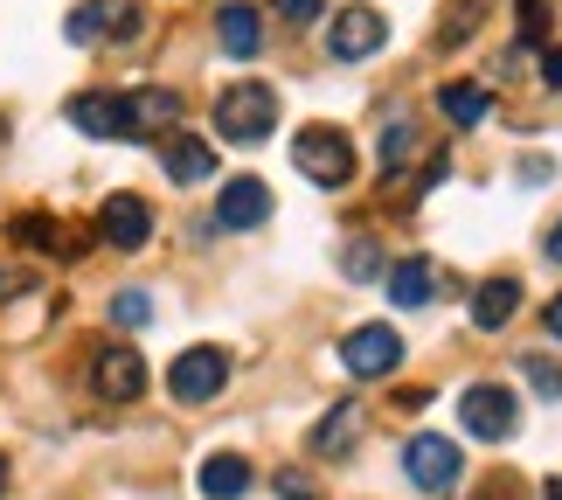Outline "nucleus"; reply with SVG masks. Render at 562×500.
I'll use <instances>...</instances> for the list:
<instances>
[{"mask_svg": "<svg viewBox=\"0 0 562 500\" xmlns=\"http://www.w3.org/2000/svg\"><path fill=\"white\" fill-rule=\"evenodd\" d=\"M215 133L229 146H257L278 133V91L271 84H229L223 98H215Z\"/></svg>", "mask_w": 562, "mask_h": 500, "instance_id": "nucleus-1", "label": "nucleus"}, {"mask_svg": "<svg viewBox=\"0 0 562 500\" xmlns=\"http://www.w3.org/2000/svg\"><path fill=\"white\" fill-rule=\"evenodd\" d=\"M292 167L306 174L313 188H348L355 181V140L340 133V125H306V133L292 140Z\"/></svg>", "mask_w": 562, "mask_h": 500, "instance_id": "nucleus-2", "label": "nucleus"}, {"mask_svg": "<svg viewBox=\"0 0 562 500\" xmlns=\"http://www.w3.org/2000/svg\"><path fill=\"white\" fill-rule=\"evenodd\" d=\"M459 424L480 445H507L514 424H521V403H514V389H501V382H472L459 397Z\"/></svg>", "mask_w": 562, "mask_h": 500, "instance_id": "nucleus-3", "label": "nucleus"}, {"mask_svg": "<svg viewBox=\"0 0 562 500\" xmlns=\"http://www.w3.org/2000/svg\"><path fill=\"white\" fill-rule=\"evenodd\" d=\"M340 368H348L355 382H382V376H396L403 368V334L396 327H355V334H340Z\"/></svg>", "mask_w": 562, "mask_h": 500, "instance_id": "nucleus-4", "label": "nucleus"}, {"mask_svg": "<svg viewBox=\"0 0 562 500\" xmlns=\"http://www.w3.org/2000/svg\"><path fill=\"white\" fill-rule=\"evenodd\" d=\"M229 382V355L223 347H181L175 368H167V389H175V403H215Z\"/></svg>", "mask_w": 562, "mask_h": 500, "instance_id": "nucleus-5", "label": "nucleus"}, {"mask_svg": "<svg viewBox=\"0 0 562 500\" xmlns=\"http://www.w3.org/2000/svg\"><path fill=\"white\" fill-rule=\"evenodd\" d=\"M403 473H409V487H417V493H451L465 466H459V445H451V438L417 431V438L403 445Z\"/></svg>", "mask_w": 562, "mask_h": 500, "instance_id": "nucleus-6", "label": "nucleus"}, {"mask_svg": "<svg viewBox=\"0 0 562 500\" xmlns=\"http://www.w3.org/2000/svg\"><path fill=\"white\" fill-rule=\"evenodd\" d=\"M63 35H70L77 49H98V42H125V35H139V8H133V0H83V8H70Z\"/></svg>", "mask_w": 562, "mask_h": 500, "instance_id": "nucleus-7", "label": "nucleus"}, {"mask_svg": "<svg viewBox=\"0 0 562 500\" xmlns=\"http://www.w3.org/2000/svg\"><path fill=\"white\" fill-rule=\"evenodd\" d=\"M389 42V14L382 8H340L334 14V29H327V49L340 63H361V56H375Z\"/></svg>", "mask_w": 562, "mask_h": 500, "instance_id": "nucleus-8", "label": "nucleus"}, {"mask_svg": "<svg viewBox=\"0 0 562 500\" xmlns=\"http://www.w3.org/2000/svg\"><path fill=\"white\" fill-rule=\"evenodd\" d=\"M70 125L91 140H133V98L125 91H83V98H70Z\"/></svg>", "mask_w": 562, "mask_h": 500, "instance_id": "nucleus-9", "label": "nucleus"}, {"mask_svg": "<svg viewBox=\"0 0 562 500\" xmlns=\"http://www.w3.org/2000/svg\"><path fill=\"white\" fill-rule=\"evenodd\" d=\"M91 389L104 403H133V397H146V362L133 347H98L91 355Z\"/></svg>", "mask_w": 562, "mask_h": 500, "instance_id": "nucleus-10", "label": "nucleus"}, {"mask_svg": "<svg viewBox=\"0 0 562 500\" xmlns=\"http://www.w3.org/2000/svg\"><path fill=\"white\" fill-rule=\"evenodd\" d=\"M98 236L112 251H139L146 236H154V209H146V195H112V202L98 209Z\"/></svg>", "mask_w": 562, "mask_h": 500, "instance_id": "nucleus-11", "label": "nucleus"}, {"mask_svg": "<svg viewBox=\"0 0 562 500\" xmlns=\"http://www.w3.org/2000/svg\"><path fill=\"white\" fill-rule=\"evenodd\" d=\"M215 223H223V230H257V223H271V188L257 181V174H236V181L223 188V202H215Z\"/></svg>", "mask_w": 562, "mask_h": 500, "instance_id": "nucleus-12", "label": "nucleus"}, {"mask_svg": "<svg viewBox=\"0 0 562 500\" xmlns=\"http://www.w3.org/2000/svg\"><path fill=\"white\" fill-rule=\"evenodd\" d=\"M215 35H223V49L236 63H250L257 49H265V14H257L250 0H223V8H215Z\"/></svg>", "mask_w": 562, "mask_h": 500, "instance_id": "nucleus-13", "label": "nucleus"}, {"mask_svg": "<svg viewBox=\"0 0 562 500\" xmlns=\"http://www.w3.org/2000/svg\"><path fill=\"white\" fill-rule=\"evenodd\" d=\"M160 167H167V181L194 188V181H209V174H215V146H202L194 133H167L160 140Z\"/></svg>", "mask_w": 562, "mask_h": 500, "instance_id": "nucleus-14", "label": "nucleus"}, {"mask_svg": "<svg viewBox=\"0 0 562 500\" xmlns=\"http://www.w3.org/2000/svg\"><path fill=\"white\" fill-rule=\"evenodd\" d=\"M194 487H202V500H244L250 493V459L244 452H209L202 473H194Z\"/></svg>", "mask_w": 562, "mask_h": 500, "instance_id": "nucleus-15", "label": "nucleus"}, {"mask_svg": "<svg viewBox=\"0 0 562 500\" xmlns=\"http://www.w3.org/2000/svg\"><path fill=\"white\" fill-rule=\"evenodd\" d=\"M125 98H133V140H139V133H175L181 91H167V84H146V91H125Z\"/></svg>", "mask_w": 562, "mask_h": 500, "instance_id": "nucleus-16", "label": "nucleus"}, {"mask_svg": "<svg viewBox=\"0 0 562 500\" xmlns=\"http://www.w3.org/2000/svg\"><path fill=\"white\" fill-rule=\"evenodd\" d=\"M389 299H396L403 313H424L430 299H438V271H430L424 257H403V265L389 271Z\"/></svg>", "mask_w": 562, "mask_h": 500, "instance_id": "nucleus-17", "label": "nucleus"}, {"mask_svg": "<svg viewBox=\"0 0 562 500\" xmlns=\"http://www.w3.org/2000/svg\"><path fill=\"white\" fill-rule=\"evenodd\" d=\"M514 313H521V286H514V278H486V286L472 292V320H480L486 334H501Z\"/></svg>", "mask_w": 562, "mask_h": 500, "instance_id": "nucleus-18", "label": "nucleus"}, {"mask_svg": "<svg viewBox=\"0 0 562 500\" xmlns=\"http://www.w3.org/2000/svg\"><path fill=\"white\" fill-rule=\"evenodd\" d=\"M355 431H361V410L355 403H334L327 418L313 424V452H319V459H340V452H355Z\"/></svg>", "mask_w": 562, "mask_h": 500, "instance_id": "nucleus-19", "label": "nucleus"}, {"mask_svg": "<svg viewBox=\"0 0 562 500\" xmlns=\"http://www.w3.org/2000/svg\"><path fill=\"white\" fill-rule=\"evenodd\" d=\"M8 236H14V244H35V251H56V257H77V244H83L77 230H56L49 215H14Z\"/></svg>", "mask_w": 562, "mask_h": 500, "instance_id": "nucleus-20", "label": "nucleus"}, {"mask_svg": "<svg viewBox=\"0 0 562 500\" xmlns=\"http://www.w3.org/2000/svg\"><path fill=\"white\" fill-rule=\"evenodd\" d=\"M438 104H445V119L451 125H480V119H493V91H480V84H445L438 91Z\"/></svg>", "mask_w": 562, "mask_h": 500, "instance_id": "nucleus-21", "label": "nucleus"}, {"mask_svg": "<svg viewBox=\"0 0 562 500\" xmlns=\"http://www.w3.org/2000/svg\"><path fill=\"white\" fill-rule=\"evenodd\" d=\"M521 368H528V382H535V397H549V403L562 397V362H555V355H528Z\"/></svg>", "mask_w": 562, "mask_h": 500, "instance_id": "nucleus-22", "label": "nucleus"}, {"mask_svg": "<svg viewBox=\"0 0 562 500\" xmlns=\"http://www.w3.org/2000/svg\"><path fill=\"white\" fill-rule=\"evenodd\" d=\"M146 320H154L146 292H112V327H146Z\"/></svg>", "mask_w": 562, "mask_h": 500, "instance_id": "nucleus-23", "label": "nucleus"}, {"mask_svg": "<svg viewBox=\"0 0 562 500\" xmlns=\"http://www.w3.org/2000/svg\"><path fill=\"white\" fill-rule=\"evenodd\" d=\"M340 271H348V278H382V251H375V244H361V236H355V244L340 251Z\"/></svg>", "mask_w": 562, "mask_h": 500, "instance_id": "nucleus-24", "label": "nucleus"}, {"mask_svg": "<svg viewBox=\"0 0 562 500\" xmlns=\"http://www.w3.org/2000/svg\"><path fill=\"white\" fill-rule=\"evenodd\" d=\"M409 154H417V133H409V125H389V140H382V167L396 174Z\"/></svg>", "mask_w": 562, "mask_h": 500, "instance_id": "nucleus-25", "label": "nucleus"}, {"mask_svg": "<svg viewBox=\"0 0 562 500\" xmlns=\"http://www.w3.org/2000/svg\"><path fill=\"white\" fill-rule=\"evenodd\" d=\"M480 8H486V0H459V8L445 14V29H438V42H445V49H459V42H465V21L480 14Z\"/></svg>", "mask_w": 562, "mask_h": 500, "instance_id": "nucleus-26", "label": "nucleus"}, {"mask_svg": "<svg viewBox=\"0 0 562 500\" xmlns=\"http://www.w3.org/2000/svg\"><path fill=\"white\" fill-rule=\"evenodd\" d=\"M278 500H319V487L306 480V473H292V466H285V473H278Z\"/></svg>", "mask_w": 562, "mask_h": 500, "instance_id": "nucleus-27", "label": "nucleus"}, {"mask_svg": "<svg viewBox=\"0 0 562 500\" xmlns=\"http://www.w3.org/2000/svg\"><path fill=\"white\" fill-rule=\"evenodd\" d=\"M521 8V29H528V42L535 35H549V0H514Z\"/></svg>", "mask_w": 562, "mask_h": 500, "instance_id": "nucleus-28", "label": "nucleus"}, {"mask_svg": "<svg viewBox=\"0 0 562 500\" xmlns=\"http://www.w3.org/2000/svg\"><path fill=\"white\" fill-rule=\"evenodd\" d=\"M271 8L285 14V21H319V8H327V0H271Z\"/></svg>", "mask_w": 562, "mask_h": 500, "instance_id": "nucleus-29", "label": "nucleus"}, {"mask_svg": "<svg viewBox=\"0 0 562 500\" xmlns=\"http://www.w3.org/2000/svg\"><path fill=\"white\" fill-rule=\"evenodd\" d=\"M14 292H29V271H21V265H0V299H14Z\"/></svg>", "mask_w": 562, "mask_h": 500, "instance_id": "nucleus-30", "label": "nucleus"}, {"mask_svg": "<svg viewBox=\"0 0 562 500\" xmlns=\"http://www.w3.org/2000/svg\"><path fill=\"white\" fill-rule=\"evenodd\" d=\"M542 84H549V91H562V49L542 56Z\"/></svg>", "mask_w": 562, "mask_h": 500, "instance_id": "nucleus-31", "label": "nucleus"}, {"mask_svg": "<svg viewBox=\"0 0 562 500\" xmlns=\"http://www.w3.org/2000/svg\"><path fill=\"white\" fill-rule=\"evenodd\" d=\"M542 327H549V334H555V341H562V292H555V299H549V313H542Z\"/></svg>", "mask_w": 562, "mask_h": 500, "instance_id": "nucleus-32", "label": "nucleus"}, {"mask_svg": "<svg viewBox=\"0 0 562 500\" xmlns=\"http://www.w3.org/2000/svg\"><path fill=\"white\" fill-rule=\"evenodd\" d=\"M542 251H549V265H562V223L549 230V244H542Z\"/></svg>", "mask_w": 562, "mask_h": 500, "instance_id": "nucleus-33", "label": "nucleus"}, {"mask_svg": "<svg viewBox=\"0 0 562 500\" xmlns=\"http://www.w3.org/2000/svg\"><path fill=\"white\" fill-rule=\"evenodd\" d=\"M480 500H521V493H514V487H486Z\"/></svg>", "mask_w": 562, "mask_h": 500, "instance_id": "nucleus-34", "label": "nucleus"}, {"mask_svg": "<svg viewBox=\"0 0 562 500\" xmlns=\"http://www.w3.org/2000/svg\"><path fill=\"white\" fill-rule=\"evenodd\" d=\"M0 493H8V452H0Z\"/></svg>", "mask_w": 562, "mask_h": 500, "instance_id": "nucleus-35", "label": "nucleus"}, {"mask_svg": "<svg viewBox=\"0 0 562 500\" xmlns=\"http://www.w3.org/2000/svg\"><path fill=\"white\" fill-rule=\"evenodd\" d=\"M549 500H562V473H555V480H549Z\"/></svg>", "mask_w": 562, "mask_h": 500, "instance_id": "nucleus-36", "label": "nucleus"}]
</instances>
